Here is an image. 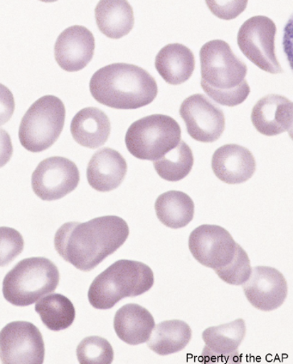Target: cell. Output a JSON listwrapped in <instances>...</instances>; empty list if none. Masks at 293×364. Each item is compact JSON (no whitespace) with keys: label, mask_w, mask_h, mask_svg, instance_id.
<instances>
[{"label":"cell","mask_w":293,"mask_h":364,"mask_svg":"<svg viewBox=\"0 0 293 364\" xmlns=\"http://www.w3.org/2000/svg\"><path fill=\"white\" fill-rule=\"evenodd\" d=\"M128 235L129 228L123 218L102 216L87 223L63 224L55 235L54 246L66 262L89 272L117 251Z\"/></svg>","instance_id":"cell-1"},{"label":"cell","mask_w":293,"mask_h":364,"mask_svg":"<svg viewBox=\"0 0 293 364\" xmlns=\"http://www.w3.org/2000/svg\"><path fill=\"white\" fill-rule=\"evenodd\" d=\"M201 87L218 105L235 107L247 99V68L235 55L227 42L213 40L200 50Z\"/></svg>","instance_id":"cell-2"},{"label":"cell","mask_w":293,"mask_h":364,"mask_svg":"<svg viewBox=\"0 0 293 364\" xmlns=\"http://www.w3.org/2000/svg\"><path fill=\"white\" fill-rule=\"evenodd\" d=\"M94 99L109 107L133 110L150 105L156 98L154 77L139 66L114 63L97 70L91 77Z\"/></svg>","instance_id":"cell-3"},{"label":"cell","mask_w":293,"mask_h":364,"mask_svg":"<svg viewBox=\"0 0 293 364\" xmlns=\"http://www.w3.org/2000/svg\"><path fill=\"white\" fill-rule=\"evenodd\" d=\"M154 284V272L148 265L120 259L95 279L89 289L88 299L95 309H109L125 297L148 292Z\"/></svg>","instance_id":"cell-4"},{"label":"cell","mask_w":293,"mask_h":364,"mask_svg":"<svg viewBox=\"0 0 293 364\" xmlns=\"http://www.w3.org/2000/svg\"><path fill=\"white\" fill-rule=\"evenodd\" d=\"M60 281L57 266L44 257L21 260L4 277V299L16 306L34 304L56 290Z\"/></svg>","instance_id":"cell-5"},{"label":"cell","mask_w":293,"mask_h":364,"mask_svg":"<svg viewBox=\"0 0 293 364\" xmlns=\"http://www.w3.org/2000/svg\"><path fill=\"white\" fill-rule=\"evenodd\" d=\"M179 124L164 114H151L134 122L126 133L129 153L140 160L156 161L173 150L181 141Z\"/></svg>","instance_id":"cell-6"},{"label":"cell","mask_w":293,"mask_h":364,"mask_svg":"<svg viewBox=\"0 0 293 364\" xmlns=\"http://www.w3.org/2000/svg\"><path fill=\"white\" fill-rule=\"evenodd\" d=\"M65 107L62 100L46 95L36 100L23 115L19 129L22 146L32 153L50 149L64 127Z\"/></svg>","instance_id":"cell-7"},{"label":"cell","mask_w":293,"mask_h":364,"mask_svg":"<svg viewBox=\"0 0 293 364\" xmlns=\"http://www.w3.org/2000/svg\"><path fill=\"white\" fill-rule=\"evenodd\" d=\"M276 33V23L264 16L250 18L238 33V45L244 55L260 69L271 74L284 71L275 53Z\"/></svg>","instance_id":"cell-8"},{"label":"cell","mask_w":293,"mask_h":364,"mask_svg":"<svg viewBox=\"0 0 293 364\" xmlns=\"http://www.w3.org/2000/svg\"><path fill=\"white\" fill-rule=\"evenodd\" d=\"M45 343L38 327L14 321L0 331V360L4 363H43Z\"/></svg>","instance_id":"cell-9"},{"label":"cell","mask_w":293,"mask_h":364,"mask_svg":"<svg viewBox=\"0 0 293 364\" xmlns=\"http://www.w3.org/2000/svg\"><path fill=\"white\" fill-rule=\"evenodd\" d=\"M80 173L75 163L62 156L42 161L32 176L36 196L44 201H55L76 189Z\"/></svg>","instance_id":"cell-10"},{"label":"cell","mask_w":293,"mask_h":364,"mask_svg":"<svg viewBox=\"0 0 293 364\" xmlns=\"http://www.w3.org/2000/svg\"><path fill=\"white\" fill-rule=\"evenodd\" d=\"M237 245L227 230L216 225H201L189 236L188 247L193 257L207 268L216 270L233 259Z\"/></svg>","instance_id":"cell-11"},{"label":"cell","mask_w":293,"mask_h":364,"mask_svg":"<svg viewBox=\"0 0 293 364\" xmlns=\"http://www.w3.org/2000/svg\"><path fill=\"white\" fill-rule=\"evenodd\" d=\"M188 135L195 141L213 143L221 137L225 130V117L218 107L204 95L189 96L180 108Z\"/></svg>","instance_id":"cell-12"},{"label":"cell","mask_w":293,"mask_h":364,"mask_svg":"<svg viewBox=\"0 0 293 364\" xmlns=\"http://www.w3.org/2000/svg\"><path fill=\"white\" fill-rule=\"evenodd\" d=\"M242 285L250 303L262 311H272L282 306L288 295L284 277L271 267H255L248 280Z\"/></svg>","instance_id":"cell-13"},{"label":"cell","mask_w":293,"mask_h":364,"mask_svg":"<svg viewBox=\"0 0 293 364\" xmlns=\"http://www.w3.org/2000/svg\"><path fill=\"white\" fill-rule=\"evenodd\" d=\"M95 38L87 28L72 26L60 34L55 44V58L60 68L77 72L87 66L94 56Z\"/></svg>","instance_id":"cell-14"},{"label":"cell","mask_w":293,"mask_h":364,"mask_svg":"<svg viewBox=\"0 0 293 364\" xmlns=\"http://www.w3.org/2000/svg\"><path fill=\"white\" fill-rule=\"evenodd\" d=\"M256 163L247 149L238 144H225L215 151L212 168L216 177L228 184H241L252 178Z\"/></svg>","instance_id":"cell-15"},{"label":"cell","mask_w":293,"mask_h":364,"mask_svg":"<svg viewBox=\"0 0 293 364\" xmlns=\"http://www.w3.org/2000/svg\"><path fill=\"white\" fill-rule=\"evenodd\" d=\"M252 121L256 130L267 136L292 129V102L285 97L268 95L253 108Z\"/></svg>","instance_id":"cell-16"},{"label":"cell","mask_w":293,"mask_h":364,"mask_svg":"<svg viewBox=\"0 0 293 364\" xmlns=\"http://www.w3.org/2000/svg\"><path fill=\"white\" fill-rule=\"evenodd\" d=\"M127 165L119 151L110 148L97 151L87 167L89 184L97 191L117 189L125 178Z\"/></svg>","instance_id":"cell-17"},{"label":"cell","mask_w":293,"mask_h":364,"mask_svg":"<svg viewBox=\"0 0 293 364\" xmlns=\"http://www.w3.org/2000/svg\"><path fill=\"white\" fill-rule=\"evenodd\" d=\"M154 327L155 320L148 309L137 304L121 307L114 319L116 335L132 346L148 342Z\"/></svg>","instance_id":"cell-18"},{"label":"cell","mask_w":293,"mask_h":364,"mask_svg":"<svg viewBox=\"0 0 293 364\" xmlns=\"http://www.w3.org/2000/svg\"><path fill=\"white\" fill-rule=\"evenodd\" d=\"M71 134L82 146L95 149L102 146L111 134V122L107 115L96 107H87L73 118Z\"/></svg>","instance_id":"cell-19"},{"label":"cell","mask_w":293,"mask_h":364,"mask_svg":"<svg viewBox=\"0 0 293 364\" xmlns=\"http://www.w3.org/2000/svg\"><path fill=\"white\" fill-rule=\"evenodd\" d=\"M156 69L170 85H181L191 77L195 69L193 53L181 44H169L158 53Z\"/></svg>","instance_id":"cell-20"},{"label":"cell","mask_w":293,"mask_h":364,"mask_svg":"<svg viewBox=\"0 0 293 364\" xmlns=\"http://www.w3.org/2000/svg\"><path fill=\"white\" fill-rule=\"evenodd\" d=\"M95 20L102 33L120 39L132 31L133 9L127 1H101L95 9Z\"/></svg>","instance_id":"cell-21"},{"label":"cell","mask_w":293,"mask_h":364,"mask_svg":"<svg viewBox=\"0 0 293 364\" xmlns=\"http://www.w3.org/2000/svg\"><path fill=\"white\" fill-rule=\"evenodd\" d=\"M245 336L246 325L243 319H237L228 324L210 327L203 333L206 346L205 351L213 354V356L239 355L238 349Z\"/></svg>","instance_id":"cell-22"},{"label":"cell","mask_w":293,"mask_h":364,"mask_svg":"<svg viewBox=\"0 0 293 364\" xmlns=\"http://www.w3.org/2000/svg\"><path fill=\"white\" fill-rule=\"evenodd\" d=\"M191 338V328L185 321H164L154 327L148 347L158 355H168L184 350Z\"/></svg>","instance_id":"cell-23"},{"label":"cell","mask_w":293,"mask_h":364,"mask_svg":"<svg viewBox=\"0 0 293 364\" xmlns=\"http://www.w3.org/2000/svg\"><path fill=\"white\" fill-rule=\"evenodd\" d=\"M155 210L164 225L173 229L185 228L193 220L194 203L191 197L181 191H169L156 199Z\"/></svg>","instance_id":"cell-24"},{"label":"cell","mask_w":293,"mask_h":364,"mask_svg":"<svg viewBox=\"0 0 293 364\" xmlns=\"http://www.w3.org/2000/svg\"><path fill=\"white\" fill-rule=\"evenodd\" d=\"M36 313L42 323L53 331H63L75 319V309L69 299L62 294H53L36 303Z\"/></svg>","instance_id":"cell-25"},{"label":"cell","mask_w":293,"mask_h":364,"mask_svg":"<svg viewBox=\"0 0 293 364\" xmlns=\"http://www.w3.org/2000/svg\"><path fill=\"white\" fill-rule=\"evenodd\" d=\"M193 155L188 145L181 141L178 146L154 162L156 173L168 181H179L184 179L192 171Z\"/></svg>","instance_id":"cell-26"},{"label":"cell","mask_w":293,"mask_h":364,"mask_svg":"<svg viewBox=\"0 0 293 364\" xmlns=\"http://www.w3.org/2000/svg\"><path fill=\"white\" fill-rule=\"evenodd\" d=\"M77 356L80 363H112L114 350L105 338L93 336L83 339L77 348Z\"/></svg>","instance_id":"cell-27"},{"label":"cell","mask_w":293,"mask_h":364,"mask_svg":"<svg viewBox=\"0 0 293 364\" xmlns=\"http://www.w3.org/2000/svg\"><path fill=\"white\" fill-rule=\"evenodd\" d=\"M251 262L243 248L237 245L233 259L223 268L215 270L223 282L232 285H242L245 283L252 273Z\"/></svg>","instance_id":"cell-28"},{"label":"cell","mask_w":293,"mask_h":364,"mask_svg":"<svg viewBox=\"0 0 293 364\" xmlns=\"http://www.w3.org/2000/svg\"><path fill=\"white\" fill-rule=\"evenodd\" d=\"M23 236L16 230L0 228V267L8 265L23 250Z\"/></svg>","instance_id":"cell-29"},{"label":"cell","mask_w":293,"mask_h":364,"mask_svg":"<svg viewBox=\"0 0 293 364\" xmlns=\"http://www.w3.org/2000/svg\"><path fill=\"white\" fill-rule=\"evenodd\" d=\"M216 16L223 20L235 19L245 10L247 1H206Z\"/></svg>","instance_id":"cell-30"},{"label":"cell","mask_w":293,"mask_h":364,"mask_svg":"<svg viewBox=\"0 0 293 364\" xmlns=\"http://www.w3.org/2000/svg\"><path fill=\"white\" fill-rule=\"evenodd\" d=\"M15 111V100L11 90L0 83V126L9 122Z\"/></svg>","instance_id":"cell-31"},{"label":"cell","mask_w":293,"mask_h":364,"mask_svg":"<svg viewBox=\"0 0 293 364\" xmlns=\"http://www.w3.org/2000/svg\"><path fill=\"white\" fill-rule=\"evenodd\" d=\"M14 154L11 137L7 132L0 129V168L9 163Z\"/></svg>","instance_id":"cell-32"}]
</instances>
